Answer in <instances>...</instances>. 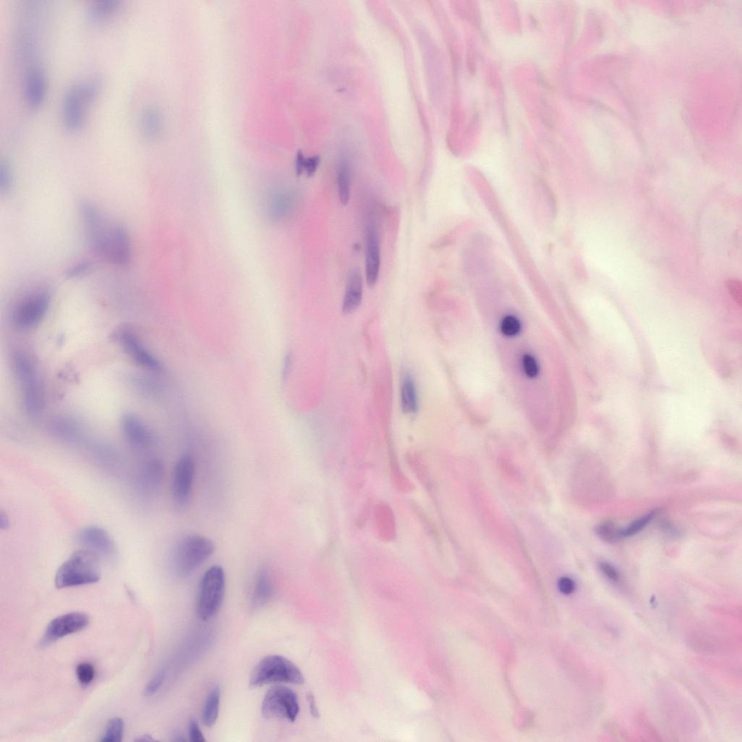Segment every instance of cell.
I'll use <instances>...</instances> for the list:
<instances>
[{"label":"cell","instance_id":"7","mask_svg":"<svg viewBox=\"0 0 742 742\" xmlns=\"http://www.w3.org/2000/svg\"><path fill=\"white\" fill-rule=\"evenodd\" d=\"M225 590L224 570L219 565L210 567L199 585L196 610L199 619L207 621L217 614L223 604Z\"/></svg>","mask_w":742,"mask_h":742},{"label":"cell","instance_id":"19","mask_svg":"<svg viewBox=\"0 0 742 742\" xmlns=\"http://www.w3.org/2000/svg\"><path fill=\"white\" fill-rule=\"evenodd\" d=\"M164 475V466L159 459H150L140 468L139 474V485L144 492L152 494L158 491L162 483Z\"/></svg>","mask_w":742,"mask_h":742},{"label":"cell","instance_id":"25","mask_svg":"<svg viewBox=\"0 0 742 742\" xmlns=\"http://www.w3.org/2000/svg\"><path fill=\"white\" fill-rule=\"evenodd\" d=\"M221 705V690L219 687L214 688L209 693L203 710V723L207 727L216 724L219 715Z\"/></svg>","mask_w":742,"mask_h":742},{"label":"cell","instance_id":"11","mask_svg":"<svg viewBox=\"0 0 742 742\" xmlns=\"http://www.w3.org/2000/svg\"><path fill=\"white\" fill-rule=\"evenodd\" d=\"M195 461L190 454H184L177 461L173 476L172 491L175 503L180 507L190 501L195 475Z\"/></svg>","mask_w":742,"mask_h":742},{"label":"cell","instance_id":"32","mask_svg":"<svg viewBox=\"0 0 742 742\" xmlns=\"http://www.w3.org/2000/svg\"><path fill=\"white\" fill-rule=\"evenodd\" d=\"M92 264L90 261H81L69 268L66 271V277L69 279H77L88 275L90 273Z\"/></svg>","mask_w":742,"mask_h":742},{"label":"cell","instance_id":"33","mask_svg":"<svg viewBox=\"0 0 742 742\" xmlns=\"http://www.w3.org/2000/svg\"><path fill=\"white\" fill-rule=\"evenodd\" d=\"M501 329L504 335L513 337L519 333L521 330V324L517 319L509 316L502 321Z\"/></svg>","mask_w":742,"mask_h":742},{"label":"cell","instance_id":"41","mask_svg":"<svg viewBox=\"0 0 742 742\" xmlns=\"http://www.w3.org/2000/svg\"><path fill=\"white\" fill-rule=\"evenodd\" d=\"M559 588L563 594H570L575 591L576 585L573 580L564 577L559 581Z\"/></svg>","mask_w":742,"mask_h":742},{"label":"cell","instance_id":"42","mask_svg":"<svg viewBox=\"0 0 742 742\" xmlns=\"http://www.w3.org/2000/svg\"><path fill=\"white\" fill-rule=\"evenodd\" d=\"M292 360V354L291 353H288L286 356H285L282 368V378L283 380H286L291 373Z\"/></svg>","mask_w":742,"mask_h":742},{"label":"cell","instance_id":"27","mask_svg":"<svg viewBox=\"0 0 742 742\" xmlns=\"http://www.w3.org/2000/svg\"><path fill=\"white\" fill-rule=\"evenodd\" d=\"M337 184L339 201L342 205H347L350 197L351 177L350 167L346 161H342L339 165Z\"/></svg>","mask_w":742,"mask_h":742},{"label":"cell","instance_id":"16","mask_svg":"<svg viewBox=\"0 0 742 742\" xmlns=\"http://www.w3.org/2000/svg\"><path fill=\"white\" fill-rule=\"evenodd\" d=\"M132 260V244L130 234L121 225H113L106 261L126 266Z\"/></svg>","mask_w":742,"mask_h":742},{"label":"cell","instance_id":"39","mask_svg":"<svg viewBox=\"0 0 742 742\" xmlns=\"http://www.w3.org/2000/svg\"><path fill=\"white\" fill-rule=\"evenodd\" d=\"M727 287L734 299V301L741 305L742 301V288L741 282L737 280H730L728 281Z\"/></svg>","mask_w":742,"mask_h":742},{"label":"cell","instance_id":"30","mask_svg":"<svg viewBox=\"0 0 742 742\" xmlns=\"http://www.w3.org/2000/svg\"><path fill=\"white\" fill-rule=\"evenodd\" d=\"M596 532L599 537L607 541H614L621 537V531H618L615 525L610 521L599 524Z\"/></svg>","mask_w":742,"mask_h":742},{"label":"cell","instance_id":"14","mask_svg":"<svg viewBox=\"0 0 742 742\" xmlns=\"http://www.w3.org/2000/svg\"><path fill=\"white\" fill-rule=\"evenodd\" d=\"M77 541L82 548L93 552L101 559L110 558L116 552L115 542L102 528H83L77 534Z\"/></svg>","mask_w":742,"mask_h":742},{"label":"cell","instance_id":"29","mask_svg":"<svg viewBox=\"0 0 742 742\" xmlns=\"http://www.w3.org/2000/svg\"><path fill=\"white\" fill-rule=\"evenodd\" d=\"M658 510H654L647 513L644 517H641L634 522H633L627 529L621 532V537H630L633 536L642 530L652 520V519L658 515Z\"/></svg>","mask_w":742,"mask_h":742},{"label":"cell","instance_id":"43","mask_svg":"<svg viewBox=\"0 0 742 742\" xmlns=\"http://www.w3.org/2000/svg\"><path fill=\"white\" fill-rule=\"evenodd\" d=\"M601 566L603 573L608 579L614 581H618L619 575L614 568L607 563H603Z\"/></svg>","mask_w":742,"mask_h":742},{"label":"cell","instance_id":"17","mask_svg":"<svg viewBox=\"0 0 742 742\" xmlns=\"http://www.w3.org/2000/svg\"><path fill=\"white\" fill-rule=\"evenodd\" d=\"M121 429L127 441L134 448H146L151 445L152 435L150 430L143 421L133 414H126L123 417Z\"/></svg>","mask_w":742,"mask_h":742},{"label":"cell","instance_id":"24","mask_svg":"<svg viewBox=\"0 0 742 742\" xmlns=\"http://www.w3.org/2000/svg\"><path fill=\"white\" fill-rule=\"evenodd\" d=\"M161 127L159 113L152 108L141 111L139 117L140 132L146 139H152L159 134Z\"/></svg>","mask_w":742,"mask_h":742},{"label":"cell","instance_id":"4","mask_svg":"<svg viewBox=\"0 0 742 742\" xmlns=\"http://www.w3.org/2000/svg\"><path fill=\"white\" fill-rule=\"evenodd\" d=\"M16 30V48L19 59L26 63L33 64L39 50L40 31L43 22L41 8L35 3H28L21 9Z\"/></svg>","mask_w":742,"mask_h":742},{"label":"cell","instance_id":"44","mask_svg":"<svg viewBox=\"0 0 742 742\" xmlns=\"http://www.w3.org/2000/svg\"><path fill=\"white\" fill-rule=\"evenodd\" d=\"M307 699H308V703H309L310 710V712H311L312 716L314 718L319 719V709H318L317 703H316L315 697H314V696H313V694L312 693L309 692V693L307 694Z\"/></svg>","mask_w":742,"mask_h":742},{"label":"cell","instance_id":"45","mask_svg":"<svg viewBox=\"0 0 742 742\" xmlns=\"http://www.w3.org/2000/svg\"><path fill=\"white\" fill-rule=\"evenodd\" d=\"M137 740H138V741H152L153 739H152V737H151V736H147V735H146V736H141V738H140V739L139 738V739H138Z\"/></svg>","mask_w":742,"mask_h":742},{"label":"cell","instance_id":"40","mask_svg":"<svg viewBox=\"0 0 742 742\" xmlns=\"http://www.w3.org/2000/svg\"><path fill=\"white\" fill-rule=\"evenodd\" d=\"M189 737L192 742H204L205 739L198 723L193 720L190 723Z\"/></svg>","mask_w":742,"mask_h":742},{"label":"cell","instance_id":"10","mask_svg":"<svg viewBox=\"0 0 742 742\" xmlns=\"http://www.w3.org/2000/svg\"><path fill=\"white\" fill-rule=\"evenodd\" d=\"M90 623V617L79 612H70L57 617L47 626L40 645L48 646L65 636L79 632L86 629Z\"/></svg>","mask_w":742,"mask_h":742},{"label":"cell","instance_id":"26","mask_svg":"<svg viewBox=\"0 0 742 742\" xmlns=\"http://www.w3.org/2000/svg\"><path fill=\"white\" fill-rule=\"evenodd\" d=\"M270 201L271 204L269 205V207L271 209V212L276 214V216L279 218L288 217L294 207V197L288 192L275 194Z\"/></svg>","mask_w":742,"mask_h":742},{"label":"cell","instance_id":"23","mask_svg":"<svg viewBox=\"0 0 742 742\" xmlns=\"http://www.w3.org/2000/svg\"><path fill=\"white\" fill-rule=\"evenodd\" d=\"M401 407L407 414L416 413L419 408V398L415 380L409 373H405L401 383Z\"/></svg>","mask_w":742,"mask_h":742},{"label":"cell","instance_id":"9","mask_svg":"<svg viewBox=\"0 0 742 742\" xmlns=\"http://www.w3.org/2000/svg\"><path fill=\"white\" fill-rule=\"evenodd\" d=\"M50 301V294L46 290L38 291L28 296L14 311V325L21 330L33 329L45 319Z\"/></svg>","mask_w":742,"mask_h":742},{"label":"cell","instance_id":"31","mask_svg":"<svg viewBox=\"0 0 742 742\" xmlns=\"http://www.w3.org/2000/svg\"><path fill=\"white\" fill-rule=\"evenodd\" d=\"M77 676L81 684L88 685L95 676L94 667L90 663H81L77 668Z\"/></svg>","mask_w":742,"mask_h":742},{"label":"cell","instance_id":"6","mask_svg":"<svg viewBox=\"0 0 742 742\" xmlns=\"http://www.w3.org/2000/svg\"><path fill=\"white\" fill-rule=\"evenodd\" d=\"M304 682L301 670L281 655H269L263 659L252 670L250 678V684L252 688L273 683L301 685Z\"/></svg>","mask_w":742,"mask_h":742},{"label":"cell","instance_id":"1","mask_svg":"<svg viewBox=\"0 0 742 742\" xmlns=\"http://www.w3.org/2000/svg\"><path fill=\"white\" fill-rule=\"evenodd\" d=\"M101 559L88 550L82 548L75 551L57 572L55 587L63 589L98 582L101 578Z\"/></svg>","mask_w":742,"mask_h":742},{"label":"cell","instance_id":"21","mask_svg":"<svg viewBox=\"0 0 742 742\" xmlns=\"http://www.w3.org/2000/svg\"><path fill=\"white\" fill-rule=\"evenodd\" d=\"M274 592V585L267 568L259 570L257 574L252 597V605L254 609L259 608L266 604Z\"/></svg>","mask_w":742,"mask_h":742},{"label":"cell","instance_id":"2","mask_svg":"<svg viewBox=\"0 0 742 742\" xmlns=\"http://www.w3.org/2000/svg\"><path fill=\"white\" fill-rule=\"evenodd\" d=\"M102 89V81L91 78L77 82L66 92L61 106L62 122L66 130L79 132L85 123L86 108L97 97Z\"/></svg>","mask_w":742,"mask_h":742},{"label":"cell","instance_id":"38","mask_svg":"<svg viewBox=\"0 0 742 742\" xmlns=\"http://www.w3.org/2000/svg\"><path fill=\"white\" fill-rule=\"evenodd\" d=\"M319 162L320 160L318 157H313V158L309 159L307 161L302 160L301 163H299V169L301 170V172H302L303 170H305L308 176H312L315 174L319 167Z\"/></svg>","mask_w":742,"mask_h":742},{"label":"cell","instance_id":"37","mask_svg":"<svg viewBox=\"0 0 742 742\" xmlns=\"http://www.w3.org/2000/svg\"><path fill=\"white\" fill-rule=\"evenodd\" d=\"M523 368L527 377L534 378L538 375L539 366L532 356L530 354L523 356Z\"/></svg>","mask_w":742,"mask_h":742},{"label":"cell","instance_id":"3","mask_svg":"<svg viewBox=\"0 0 742 742\" xmlns=\"http://www.w3.org/2000/svg\"><path fill=\"white\" fill-rule=\"evenodd\" d=\"M214 550L215 545L208 538L197 534L185 536L173 550L171 566L177 576H190L210 558Z\"/></svg>","mask_w":742,"mask_h":742},{"label":"cell","instance_id":"12","mask_svg":"<svg viewBox=\"0 0 742 742\" xmlns=\"http://www.w3.org/2000/svg\"><path fill=\"white\" fill-rule=\"evenodd\" d=\"M373 216L367 218L365 227V272L370 288L377 284L381 267L380 239Z\"/></svg>","mask_w":742,"mask_h":742},{"label":"cell","instance_id":"15","mask_svg":"<svg viewBox=\"0 0 742 742\" xmlns=\"http://www.w3.org/2000/svg\"><path fill=\"white\" fill-rule=\"evenodd\" d=\"M118 338L124 352L136 363L152 371V372H161L163 370L161 363L149 352L133 333L122 331L118 335Z\"/></svg>","mask_w":742,"mask_h":742},{"label":"cell","instance_id":"8","mask_svg":"<svg viewBox=\"0 0 742 742\" xmlns=\"http://www.w3.org/2000/svg\"><path fill=\"white\" fill-rule=\"evenodd\" d=\"M299 712L298 696L291 689L279 685L265 694L262 703V714L265 719L294 722Z\"/></svg>","mask_w":742,"mask_h":742},{"label":"cell","instance_id":"20","mask_svg":"<svg viewBox=\"0 0 742 742\" xmlns=\"http://www.w3.org/2000/svg\"><path fill=\"white\" fill-rule=\"evenodd\" d=\"M363 280L359 269L350 270L348 276L345 294L342 303V310L346 314L358 309L362 303Z\"/></svg>","mask_w":742,"mask_h":742},{"label":"cell","instance_id":"35","mask_svg":"<svg viewBox=\"0 0 742 742\" xmlns=\"http://www.w3.org/2000/svg\"><path fill=\"white\" fill-rule=\"evenodd\" d=\"M409 465L414 472L419 478L420 481L425 482L426 472L424 464H422L421 459L415 454H410L408 459Z\"/></svg>","mask_w":742,"mask_h":742},{"label":"cell","instance_id":"36","mask_svg":"<svg viewBox=\"0 0 742 742\" xmlns=\"http://www.w3.org/2000/svg\"><path fill=\"white\" fill-rule=\"evenodd\" d=\"M166 674L165 670H161L148 683L145 691L147 696H152L159 690L166 679Z\"/></svg>","mask_w":742,"mask_h":742},{"label":"cell","instance_id":"18","mask_svg":"<svg viewBox=\"0 0 742 742\" xmlns=\"http://www.w3.org/2000/svg\"><path fill=\"white\" fill-rule=\"evenodd\" d=\"M375 529L379 538L392 542L397 537V523L394 511L387 503H379L374 509Z\"/></svg>","mask_w":742,"mask_h":742},{"label":"cell","instance_id":"28","mask_svg":"<svg viewBox=\"0 0 742 742\" xmlns=\"http://www.w3.org/2000/svg\"><path fill=\"white\" fill-rule=\"evenodd\" d=\"M124 732V722L121 718H114L109 721L107 724L105 734L102 736V742H120L123 740Z\"/></svg>","mask_w":742,"mask_h":742},{"label":"cell","instance_id":"34","mask_svg":"<svg viewBox=\"0 0 742 742\" xmlns=\"http://www.w3.org/2000/svg\"><path fill=\"white\" fill-rule=\"evenodd\" d=\"M11 170L8 163L6 161L0 163V190L2 192H8L12 186Z\"/></svg>","mask_w":742,"mask_h":742},{"label":"cell","instance_id":"5","mask_svg":"<svg viewBox=\"0 0 742 742\" xmlns=\"http://www.w3.org/2000/svg\"><path fill=\"white\" fill-rule=\"evenodd\" d=\"M12 367L26 411L32 417L39 416L45 408V394L33 363L26 354L17 352L12 357Z\"/></svg>","mask_w":742,"mask_h":742},{"label":"cell","instance_id":"22","mask_svg":"<svg viewBox=\"0 0 742 742\" xmlns=\"http://www.w3.org/2000/svg\"><path fill=\"white\" fill-rule=\"evenodd\" d=\"M119 0H97L87 12V19L91 23H99L115 16L121 8Z\"/></svg>","mask_w":742,"mask_h":742},{"label":"cell","instance_id":"13","mask_svg":"<svg viewBox=\"0 0 742 742\" xmlns=\"http://www.w3.org/2000/svg\"><path fill=\"white\" fill-rule=\"evenodd\" d=\"M47 79L44 69L37 63L26 68L23 74L25 102L32 110L38 109L45 101Z\"/></svg>","mask_w":742,"mask_h":742}]
</instances>
